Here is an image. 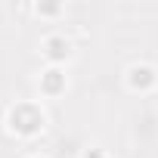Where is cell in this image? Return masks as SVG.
<instances>
[{
	"label": "cell",
	"instance_id": "obj_1",
	"mask_svg": "<svg viewBox=\"0 0 158 158\" xmlns=\"http://www.w3.org/2000/svg\"><path fill=\"white\" fill-rule=\"evenodd\" d=\"M44 112L37 109V106H31V102H19V106H13L10 109V130L13 133H19V136H34V133H40L44 130Z\"/></svg>",
	"mask_w": 158,
	"mask_h": 158
},
{
	"label": "cell",
	"instance_id": "obj_2",
	"mask_svg": "<svg viewBox=\"0 0 158 158\" xmlns=\"http://www.w3.org/2000/svg\"><path fill=\"white\" fill-rule=\"evenodd\" d=\"M155 81H158V74H155V68H149V65H133V68L127 71V84H130L133 90H149V87H155Z\"/></svg>",
	"mask_w": 158,
	"mask_h": 158
},
{
	"label": "cell",
	"instance_id": "obj_3",
	"mask_svg": "<svg viewBox=\"0 0 158 158\" xmlns=\"http://www.w3.org/2000/svg\"><path fill=\"white\" fill-rule=\"evenodd\" d=\"M44 50H47L50 62H62V59H68V40H65V37H47Z\"/></svg>",
	"mask_w": 158,
	"mask_h": 158
},
{
	"label": "cell",
	"instance_id": "obj_4",
	"mask_svg": "<svg viewBox=\"0 0 158 158\" xmlns=\"http://www.w3.org/2000/svg\"><path fill=\"white\" fill-rule=\"evenodd\" d=\"M40 81H44V90H47V93H59V90L65 87V74H62L59 68H50Z\"/></svg>",
	"mask_w": 158,
	"mask_h": 158
}]
</instances>
